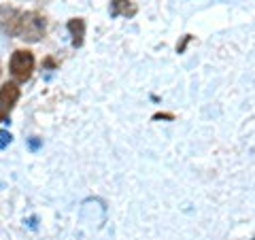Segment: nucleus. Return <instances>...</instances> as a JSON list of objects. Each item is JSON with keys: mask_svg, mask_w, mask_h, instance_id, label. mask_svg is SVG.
<instances>
[{"mask_svg": "<svg viewBox=\"0 0 255 240\" xmlns=\"http://www.w3.org/2000/svg\"><path fill=\"white\" fill-rule=\"evenodd\" d=\"M0 75H2V70H0Z\"/></svg>", "mask_w": 255, "mask_h": 240, "instance_id": "6e6552de", "label": "nucleus"}, {"mask_svg": "<svg viewBox=\"0 0 255 240\" xmlns=\"http://www.w3.org/2000/svg\"><path fill=\"white\" fill-rule=\"evenodd\" d=\"M45 36V17L36 11H26L21 15L17 38H23L28 43H38Z\"/></svg>", "mask_w": 255, "mask_h": 240, "instance_id": "f257e3e1", "label": "nucleus"}, {"mask_svg": "<svg viewBox=\"0 0 255 240\" xmlns=\"http://www.w3.org/2000/svg\"><path fill=\"white\" fill-rule=\"evenodd\" d=\"M9 142H11V134L6 130H0V149L9 147Z\"/></svg>", "mask_w": 255, "mask_h": 240, "instance_id": "0eeeda50", "label": "nucleus"}, {"mask_svg": "<svg viewBox=\"0 0 255 240\" xmlns=\"http://www.w3.org/2000/svg\"><path fill=\"white\" fill-rule=\"evenodd\" d=\"M128 4H130V0H111V15L117 17L122 13H128Z\"/></svg>", "mask_w": 255, "mask_h": 240, "instance_id": "423d86ee", "label": "nucleus"}, {"mask_svg": "<svg viewBox=\"0 0 255 240\" xmlns=\"http://www.w3.org/2000/svg\"><path fill=\"white\" fill-rule=\"evenodd\" d=\"M9 68H11V75L17 79V81H21V83L28 81L32 73H34V55L28 49H17L11 55Z\"/></svg>", "mask_w": 255, "mask_h": 240, "instance_id": "f03ea898", "label": "nucleus"}, {"mask_svg": "<svg viewBox=\"0 0 255 240\" xmlns=\"http://www.w3.org/2000/svg\"><path fill=\"white\" fill-rule=\"evenodd\" d=\"M68 32L73 36V47H81L83 45V36H85V21L81 17H73L68 21Z\"/></svg>", "mask_w": 255, "mask_h": 240, "instance_id": "39448f33", "label": "nucleus"}, {"mask_svg": "<svg viewBox=\"0 0 255 240\" xmlns=\"http://www.w3.org/2000/svg\"><path fill=\"white\" fill-rule=\"evenodd\" d=\"M19 100V87L17 83H4L0 87V121L9 119L11 111Z\"/></svg>", "mask_w": 255, "mask_h": 240, "instance_id": "7ed1b4c3", "label": "nucleus"}, {"mask_svg": "<svg viewBox=\"0 0 255 240\" xmlns=\"http://www.w3.org/2000/svg\"><path fill=\"white\" fill-rule=\"evenodd\" d=\"M21 15H23V11L15 9V6H9V4H2L0 6V30L9 36H17Z\"/></svg>", "mask_w": 255, "mask_h": 240, "instance_id": "20e7f679", "label": "nucleus"}]
</instances>
